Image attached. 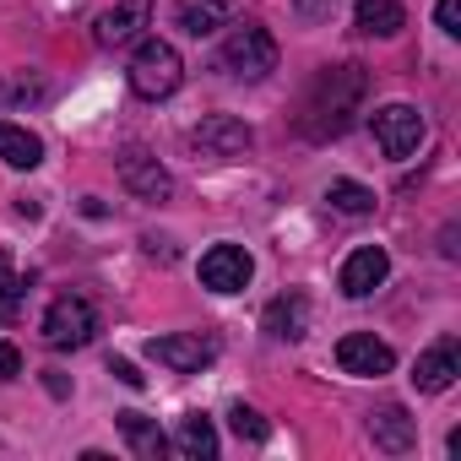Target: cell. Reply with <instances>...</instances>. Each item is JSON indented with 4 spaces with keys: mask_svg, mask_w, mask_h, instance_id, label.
Listing matches in <instances>:
<instances>
[{
    "mask_svg": "<svg viewBox=\"0 0 461 461\" xmlns=\"http://www.w3.org/2000/svg\"><path fill=\"white\" fill-rule=\"evenodd\" d=\"M364 98H369V71L364 66H331L310 82L304 93V109H299V136L310 141H337L358 125L364 114Z\"/></svg>",
    "mask_w": 461,
    "mask_h": 461,
    "instance_id": "1",
    "label": "cell"
},
{
    "mask_svg": "<svg viewBox=\"0 0 461 461\" xmlns=\"http://www.w3.org/2000/svg\"><path fill=\"white\" fill-rule=\"evenodd\" d=\"M217 66H222L228 77H240V82H261V77L277 66V39H272L261 23H234V28H228V39H222Z\"/></svg>",
    "mask_w": 461,
    "mask_h": 461,
    "instance_id": "2",
    "label": "cell"
},
{
    "mask_svg": "<svg viewBox=\"0 0 461 461\" xmlns=\"http://www.w3.org/2000/svg\"><path fill=\"white\" fill-rule=\"evenodd\" d=\"M179 82H185V60H179V50L168 44V39H147L141 50H136V60H131V87H136V98H174L179 93Z\"/></svg>",
    "mask_w": 461,
    "mask_h": 461,
    "instance_id": "3",
    "label": "cell"
},
{
    "mask_svg": "<svg viewBox=\"0 0 461 461\" xmlns=\"http://www.w3.org/2000/svg\"><path fill=\"white\" fill-rule=\"evenodd\" d=\"M98 337V310H93V299H82V294H60L50 310H44V342L50 348H87Z\"/></svg>",
    "mask_w": 461,
    "mask_h": 461,
    "instance_id": "4",
    "label": "cell"
},
{
    "mask_svg": "<svg viewBox=\"0 0 461 461\" xmlns=\"http://www.w3.org/2000/svg\"><path fill=\"white\" fill-rule=\"evenodd\" d=\"M256 147V131L234 114H206L195 131H190V152L195 158H212V163H234Z\"/></svg>",
    "mask_w": 461,
    "mask_h": 461,
    "instance_id": "5",
    "label": "cell"
},
{
    "mask_svg": "<svg viewBox=\"0 0 461 461\" xmlns=\"http://www.w3.org/2000/svg\"><path fill=\"white\" fill-rule=\"evenodd\" d=\"M423 114L412 109V104H385V109H375V141H380V152L385 158H412L418 147H423Z\"/></svg>",
    "mask_w": 461,
    "mask_h": 461,
    "instance_id": "6",
    "label": "cell"
},
{
    "mask_svg": "<svg viewBox=\"0 0 461 461\" xmlns=\"http://www.w3.org/2000/svg\"><path fill=\"white\" fill-rule=\"evenodd\" d=\"M120 185H125L136 201H168V195H174V174H168L147 147H125V152H120Z\"/></svg>",
    "mask_w": 461,
    "mask_h": 461,
    "instance_id": "7",
    "label": "cell"
},
{
    "mask_svg": "<svg viewBox=\"0 0 461 461\" xmlns=\"http://www.w3.org/2000/svg\"><path fill=\"white\" fill-rule=\"evenodd\" d=\"M250 277H256V261L245 245H212L201 256V283L212 294H240V288H250Z\"/></svg>",
    "mask_w": 461,
    "mask_h": 461,
    "instance_id": "8",
    "label": "cell"
},
{
    "mask_svg": "<svg viewBox=\"0 0 461 461\" xmlns=\"http://www.w3.org/2000/svg\"><path fill=\"white\" fill-rule=\"evenodd\" d=\"M337 364H342V375H358V380H380V375H391V364H396V353L375 337V331H348L342 342H337Z\"/></svg>",
    "mask_w": 461,
    "mask_h": 461,
    "instance_id": "9",
    "label": "cell"
},
{
    "mask_svg": "<svg viewBox=\"0 0 461 461\" xmlns=\"http://www.w3.org/2000/svg\"><path fill=\"white\" fill-rule=\"evenodd\" d=\"M147 358H158L163 369H174V375H201L212 358H217V342L212 337H152L147 342Z\"/></svg>",
    "mask_w": 461,
    "mask_h": 461,
    "instance_id": "10",
    "label": "cell"
},
{
    "mask_svg": "<svg viewBox=\"0 0 461 461\" xmlns=\"http://www.w3.org/2000/svg\"><path fill=\"white\" fill-rule=\"evenodd\" d=\"M147 23H152V0H114L109 12H98L93 39H98L104 50H120V44L141 39V28H147Z\"/></svg>",
    "mask_w": 461,
    "mask_h": 461,
    "instance_id": "11",
    "label": "cell"
},
{
    "mask_svg": "<svg viewBox=\"0 0 461 461\" xmlns=\"http://www.w3.org/2000/svg\"><path fill=\"white\" fill-rule=\"evenodd\" d=\"M456 375H461V342H456V337H439L429 353H418L412 385H418L423 396H439V391H450V385H456Z\"/></svg>",
    "mask_w": 461,
    "mask_h": 461,
    "instance_id": "12",
    "label": "cell"
},
{
    "mask_svg": "<svg viewBox=\"0 0 461 461\" xmlns=\"http://www.w3.org/2000/svg\"><path fill=\"white\" fill-rule=\"evenodd\" d=\"M385 272H391V256H385L380 245H364V250H353V256L342 261V294H348V299H369V294L385 283Z\"/></svg>",
    "mask_w": 461,
    "mask_h": 461,
    "instance_id": "13",
    "label": "cell"
},
{
    "mask_svg": "<svg viewBox=\"0 0 461 461\" xmlns=\"http://www.w3.org/2000/svg\"><path fill=\"white\" fill-rule=\"evenodd\" d=\"M369 439L380 445V450H391V456H402V450H412L418 445V418H407V407H380L375 418H369Z\"/></svg>",
    "mask_w": 461,
    "mask_h": 461,
    "instance_id": "14",
    "label": "cell"
},
{
    "mask_svg": "<svg viewBox=\"0 0 461 461\" xmlns=\"http://www.w3.org/2000/svg\"><path fill=\"white\" fill-rule=\"evenodd\" d=\"M228 17H234V0H179V6H174V23L190 39H206V33L228 28Z\"/></svg>",
    "mask_w": 461,
    "mask_h": 461,
    "instance_id": "15",
    "label": "cell"
},
{
    "mask_svg": "<svg viewBox=\"0 0 461 461\" xmlns=\"http://www.w3.org/2000/svg\"><path fill=\"white\" fill-rule=\"evenodd\" d=\"M267 331L272 337H283V342H299L304 331H310V299L304 294H277L272 304H267Z\"/></svg>",
    "mask_w": 461,
    "mask_h": 461,
    "instance_id": "16",
    "label": "cell"
},
{
    "mask_svg": "<svg viewBox=\"0 0 461 461\" xmlns=\"http://www.w3.org/2000/svg\"><path fill=\"white\" fill-rule=\"evenodd\" d=\"M114 423H120L125 445H131L141 461H163V456H168V439H163V429H158L147 412H114Z\"/></svg>",
    "mask_w": 461,
    "mask_h": 461,
    "instance_id": "17",
    "label": "cell"
},
{
    "mask_svg": "<svg viewBox=\"0 0 461 461\" xmlns=\"http://www.w3.org/2000/svg\"><path fill=\"white\" fill-rule=\"evenodd\" d=\"M353 17H358V33L369 39H396L407 28V12L396 0H353Z\"/></svg>",
    "mask_w": 461,
    "mask_h": 461,
    "instance_id": "18",
    "label": "cell"
},
{
    "mask_svg": "<svg viewBox=\"0 0 461 461\" xmlns=\"http://www.w3.org/2000/svg\"><path fill=\"white\" fill-rule=\"evenodd\" d=\"M0 163H12V168H39V163H44V141H39L28 125L0 120Z\"/></svg>",
    "mask_w": 461,
    "mask_h": 461,
    "instance_id": "19",
    "label": "cell"
},
{
    "mask_svg": "<svg viewBox=\"0 0 461 461\" xmlns=\"http://www.w3.org/2000/svg\"><path fill=\"white\" fill-rule=\"evenodd\" d=\"M190 461H212L217 456V429H212V418H201V412H190V418H179V439H174Z\"/></svg>",
    "mask_w": 461,
    "mask_h": 461,
    "instance_id": "20",
    "label": "cell"
},
{
    "mask_svg": "<svg viewBox=\"0 0 461 461\" xmlns=\"http://www.w3.org/2000/svg\"><path fill=\"white\" fill-rule=\"evenodd\" d=\"M326 201H331L337 212H348V217H364V212H375V190H369V185H358V179H331Z\"/></svg>",
    "mask_w": 461,
    "mask_h": 461,
    "instance_id": "21",
    "label": "cell"
},
{
    "mask_svg": "<svg viewBox=\"0 0 461 461\" xmlns=\"http://www.w3.org/2000/svg\"><path fill=\"white\" fill-rule=\"evenodd\" d=\"M228 429H234L240 439H267V434H272V423H267L256 407H234V412H228Z\"/></svg>",
    "mask_w": 461,
    "mask_h": 461,
    "instance_id": "22",
    "label": "cell"
},
{
    "mask_svg": "<svg viewBox=\"0 0 461 461\" xmlns=\"http://www.w3.org/2000/svg\"><path fill=\"white\" fill-rule=\"evenodd\" d=\"M17 299H23V283L12 277V256H6V250H0V304H6V310H12Z\"/></svg>",
    "mask_w": 461,
    "mask_h": 461,
    "instance_id": "23",
    "label": "cell"
},
{
    "mask_svg": "<svg viewBox=\"0 0 461 461\" xmlns=\"http://www.w3.org/2000/svg\"><path fill=\"white\" fill-rule=\"evenodd\" d=\"M331 12H337L331 0H294V17L299 23H331Z\"/></svg>",
    "mask_w": 461,
    "mask_h": 461,
    "instance_id": "24",
    "label": "cell"
},
{
    "mask_svg": "<svg viewBox=\"0 0 461 461\" xmlns=\"http://www.w3.org/2000/svg\"><path fill=\"white\" fill-rule=\"evenodd\" d=\"M434 17H439V28H445L450 39H461V0H439Z\"/></svg>",
    "mask_w": 461,
    "mask_h": 461,
    "instance_id": "25",
    "label": "cell"
},
{
    "mask_svg": "<svg viewBox=\"0 0 461 461\" xmlns=\"http://www.w3.org/2000/svg\"><path fill=\"white\" fill-rule=\"evenodd\" d=\"M23 375V353L12 342H0V380H17Z\"/></svg>",
    "mask_w": 461,
    "mask_h": 461,
    "instance_id": "26",
    "label": "cell"
},
{
    "mask_svg": "<svg viewBox=\"0 0 461 461\" xmlns=\"http://www.w3.org/2000/svg\"><path fill=\"white\" fill-rule=\"evenodd\" d=\"M0 98H44V82H39V77H33V82L23 77V82H12V87H0Z\"/></svg>",
    "mask_w": 461,
    "mask_h": 461,
    "instance_id": "27",
    "label": "cell"
},
{
    "mask_svg": "<svg viewBox=\"0 0 461 461\" xmlns=\"http://www.w3.org/2000/svg\"><path fill=\"white\" fill-rule=\"evenodd\" d=\"M109 375H114V380H125V385H136V391L147 385V375H136V364H125V358H109Z\"/></svg>",
    "mask_w": 461,
    "mask_h": 461,
    "instance_id": "28",
    "label": "cell"
},
{
    "mask_svg": "<svg viewBox=\"0 0 461 461\" xmlns=\"http://www.w3.org/2000/svg\"><path fill=\"white\" fill-rule=\"evenodd\" d=\"M141 245H147V256H152V261H174V240H163V234H147Z\"/></svg>",
    "mask_w": 461,
    "mask_h": 461,
    "instance_id": "29",
    "label": "cell"
}]
</instances>
